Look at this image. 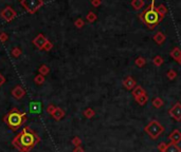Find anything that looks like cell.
Returning <instances> with one entry per match:
<instances>
[{"instance_id":"1","label":"cell","mask_w":181,"mask_h":152,"mask_svg":"<svg viewBox=\"0 0 181 152\" xmlns=\"http://www.w3.org/2000/svg\"><path fill=\"white\" fill-rule=\"evenodd\" d=\"M39 138L30 128H25L13 140V145L21 152H29L38 143Z\"/></svg>"},{"instance_id":"2","label":"cell","mask_w":181,"mask_h":152,"mask_svg":"<svg viewBox=\"0 0 181 152\" xmlns=\"http://www.w3.org/2000/svg\"><path fill=\"white\" fill-rule=\"evenodd\" d=\"M27 121V114L25 112H20L18 109H13L8 112L5 116L4 121L8 125V127L12 130H17L21 125L25 124Z\"/></svg>"},{"instance_id":"3","label":"cell","mask_w":181,"mask_h":152,"mask_svg":"<svg viewBox=\"0 0 181 152\" xmlns=\"http://www.w3.org/2000/svg\"><path fill=\"white\" fill-rule=\"evenodd\" d=\"M138 17H139L150 30L154 29V27L161 21L160 17H159V14L157 13L156 10H148V8H146V10Z\"/></svg>"},{"instance_id":"4","label":"cell","mask_w":181,"mask_h":152,"mask_svg":"<svg viewBox=\"0 0 181 152\" xmlns=\"http://www.w3.org/2000/svg\"><path fill=\"white\" fill-rule=\"evenodd\" d=\"M144 131L150 136V138L157 140V138L164 132V127H163L158 121L154 119V121H149V123L146 125V127L144 128Z\"/></svg>"},{"instance_id":"5","label":"cell","mask_w":181,"mask_h":152,"mask_svg":"<svg viewBox=\"0 0 181 152\" xmlns=\"http://www.w3.org/2000/svg\"><path fill=\"white\" fill-rule=\"evenodd\" d=\"M45 2L44 1H35V0H33V1H20V4L22 6H25V8L27 10V12H29L30 14H34L35 12H37L38 10H39L40 6L44 5Z\"/></svg>"},{"instance_id":"6","label":"cell","mask_w":181,"mask_h":152,"mask_svg":"<svg viewBox=\"0 0 181 152\" xmlns=\"http://www.w3.org/2000/svg\"><path fill=\"white\" fill-rule=\"evenodd\" d=\"M16 15L17 13L15 12V10L12 6H6V8H4L3 10L1 11V13H0V16L2 17V19H4V20L8 21V22L12 21L13 19L16 17Z\"/></svg>"},{"instance_id":"7","label":"cell","mask_w":181,"mask_h":152,"mask_svg":"<svg viewBox=\"0 0 181 152\" xmlns=\"http://www.w3.org/2000/svg\"><path fill=\"white\" fill-rule=\"evenodd\" d=\"M169 114L172 118L175 121H181V104L180 102H176L173 107L169 110Z\"/></svg>"},{"instance_id":"8","label":"cell","mask_w":181,"mask_h":152,"mask_svg":"<svg viewBox=\"0 0 181 152\" xmlns=\"http://www.w3.org/2000/svg\"><path fill=\"white\" fill-rule=\"evenodd\" d=\"M47 41H48V39H47L46 36H45L44 34H38V35L33 39L34 46H35L37 49H39V50H42V49H44V47H45V44H47Z\"/></svg>"},{"instance_id":"9","label":"cell","mask_w":181,"mask_h":152,"mask_svg":"<svg viewBox=\"0 0 181 152\" xmlns=\"http://www.w3.org/2000/svg\"><path fill=\"white\" fill-rule=\"evenodd\" d=\"M122 82H123V86L125 87V89L129 90V91H130V90H133L136 87H137V82H136V80L131 76L125 77V78L122 80Z\"/></svg>"},{"instance_id":"10","label":"cell","mask_w":181,"mask_h":152,"mask_svg":"<svg viewBox=\"0 0 181 152\" xmlns=\"http://www.w3.org/2000/svg\"><path fill=\"white\" fill-rule=\"evenodd\" d=\"M42 105L39 102H32L29 105L30 113H32V114H38V113L42 112Z\"/></svg>"},{"instance_id":"11","label":"cell","mask_w":181,"mask_h":152,"mask_svg":"<svg viewBox=\"0 0 181 152\" xmlns=\"http://www.w3.org/2000/svg\"><path fill=\"white\" fill-rule=\"evenodd\" d=\"M12 95L13 97L16 98V99H20V98H22L23 96L25 95V91L20 86H16V87L12 90Z\"/></svg>"},{"instance_id":"12","label":"cell","mask_w":181,"mask_h":152,"mask_svg":"<svg viewBox=\"0 0 181 152\" xmlns=\"http://www.w3.org/2000/svg\"><path fill=\"white\" fill-rule=\"evenodd\" d=\"M169 141H171V143L177 145L178 143L181 142V132L178 129L174 130V131L169 135Z\"/></svg>"},{"instance_id":"13","label":"cell","mask_w":181,"mask_h":152,"mask_svg":"<svg viewBox=\"0 0 181 152\" xmlns=\"http://www.w3.org/2000/svg\"><path fill=\"white\" fill-rule=\"evenodd\" d=\"M153 39H154V41L156 42L157 44L161 46V44L165 41V39H166V36H165L162 32H157L154 35V37H153Z\"/></svg>"},{"instance_id":"14","label":"cell","mask_w":181,"mask_h":152,"mask_svg":"<svg viewBox=\"0 0 181 152\" xmlns=\"http://www.w3.org/2000/svg\"><path fill=\"white\" fill-rule=\"evenodd\" d=\"M131 94H132V96L135 97V99H136V98H138V97H140V96L146 94V92H145V90L141 87V86H137V87L132 90V93Z\"/></svg>"},{"instance_id":"15","label":"cell","mask_w":181,"mask_h":152,"mask_svg":"<svg viewBox=\"0 0 181 152\" xmlns=\"http://www.w3.org/2000/svg\"><path fill=\"white\" fill-rule=\"evenodd\" d=\"M156 11H157V13L159 14L160 20H162V19L164 18V16L166 15V13H167V8L164 4H160V5H158L156 8Z\"/></svg>"},{"instance_id":"16","label":"cell","mask_w":181,"mask_h":152,"mask_svg":"<svg viewBox=\"0 0 181 152\" xmlns=\"http://www.w3.org/2000/svg\"><path fill=\"white\" fill-rule=\"evenodd\" d=\"M169 55H171L172 58L175 59L176 61H178L181 58V49L178 48V47H176V48H174L173 50L171 51Z\"/></svg>"},{"instance_id":"17","label":"cell","mask_w":181,"mask_h":152,"mask_svg":"<svg viewBox=\"0 0 181 152\" xmlns=\"http://www.w3.org/2000/svg\"><path fill=\"white\" fill-rule=\"evenodd\" d=\"M64 116H65V111L62 110V108H59V107H57L56 110H55L52 114V117L55 121H59V119H62Z\"/></svg>"},{"instance_id":"18","label":"cell","mask_w":181,"mask_h":152,"mask_svg":"<svg viewBox=\"0 0 181 152\" xmlns=\"http://www.w3.org/2000/svg\"><path fill=\"white\" fill-rule=\"evenodd\" d=\"M145 4V2L143 0H133V1L130 2V5L133 8V10H140L142 8Z\"/></svg>"},{"instance_id":"19","label":"cell","mask_w":181,"mask_h":152,"mask_svg":"<svg viewBox=\"0 0 181 152\" xmlns=\"http://www.w3.org/2000/svg\"><path fill=\"white\" fill-rule=\"evenodd\" d=\"M164 152H181V149L176 144L171 143V144H167L166 149L164 150Z\"/></svg>"},{"instance_id":"20","label":"cell","mask_w":181,"mask_h":152,"mask_svg":"<svg viewBox=\"0 0 181 152\" xmlns=\"http://www.w3.org/2000/svg\"><path fill=\"white\" fill-rule=\"evenodd\" d=\"M152 102H153V106L157 109H160L161 107L164 105V102H163V99L161 97H155Z\"/></svg>"},{"instance_id":"21","label":"cell","mask_w":181,"mask_h":152,"mask_svg":"<svg viewBox=\"0 0 181 152\" xmlns=\"http://www.w3.org/2000/svg\"><path fill=\"white\" fill-rule=\"evenodd\" d=\"M49 72H50V68L47 65H42L38 68V74H40L42 76H46L47 74H49Z\"/></svg>"},{"instance_id":"22","label":"cell","mask_w":181,"mask_h":152,"mask_svg":"<svg viewBox=\"0 0 181 152\" xmlns=\"http://www.w3.org/2000/svg\"><path fill=\"white\" fill-rule=\"evenodd\" d=\"M163 63H164V59H163L162 56H160V55H157V56H155L154 58H153V63H154L156 67H161V66L163 65Z\"/></svg>"},{"instance_id":"23","label":"cell","mask_w":181,"mask_h":152,"mask_svg":"<svg viewBox=\"0 0 181 152\" xmlns=\"http://www.w3.org/2000/svg\"><path fill=\"white\" fill-rule=\"evenodd\" d=\"M83 114H84V116H85L86 118H92V117H93L94 115H96V112H94L93 109L87 108L86 110H84Z\"/></svg>"},{"instance_id":"24","label":"cell","mask_w":181,"mask_h":152,"mask_svg":"<svg viewBox=\"0 0 181 152\" xmlns=\"http://www.w3.org/2000/svg\"><path fill=\"white\" fill-rule=\"evenodd\" d=\"M147 100H148L147 94H144V95H142V96H140V97L136 98V102H137L140 106H144V105L147 102Z\"/></svg>"},{"instance_id":"25","label":"cell","mask_w":181,"mask_h":152,"mask_svg":"<svg viewBox=\"0 0 181 152\" xmlns=\"http://www.w3.org/2000/svg\"><path fill=\"white\" fill-rule=\"evenodd\" d=\"M145 63H146V59L144 58V57H142V56H139L138 58H136V60H135V65L137 66V67H139V68L144 67V66H145Z\"/></svg>"},{"instance_id":"26","label":"cell","mask_w":181,"mask_h":152,"mask_svg":"<svg viewBox=\"0 0 181 152\" xmlns=\"http://www.w3.org/2000/svg\"><path fill=\"white\" fill-rule=\"evenodd\" d=\"M45 80H46V78H45V76L40 75V74H37L35 77H34V82L36 83V85L40 86L42 85V83L45 82Z\"/></svg>"},{"instance_id":"27","label":"cell","mask_w":181,"mask_h":152,"mask_svg":"<svg viewBox=\"0 0 181 152\" xmlns=\"http://www.w3.org/2000/svg\"><path fill=\"white\" fill-rule=\"evenodd\" d=\"M86 19L88 20V22L92 23V22H94L96 19H98V17H96V15L94 14L93 12H89L87 14V16H86Z\"/></svg>"},{"instance_id":"28","label":"cell","mask_w":181,"mask_h":152,"mask_svg":"<svg viewBox=\"0 0 181 152\" xmlns=\"http://www.w3.org/2000/svg\"><path fill=\"white\" fill-rule=\"evenodd\" d=\"M166 76L169 80H173V79H175L176 77H177V72H176L175 70H169V71H167Z\"/></svg>"},{"instance_id":"29","label":"cell","mask_w":181,"mask_h":152,"mask_svg":"<svg viewBox=\"0 0 181 152\" xmlns=\"http://www.w3.org/2000/svg\"><path fill=\"white\" fill-rule=\"evenodd\" d=\"M11 54H12L13 57H16L17 58V57H19L21 54H22V51H21L19 48H14L12 50V52H11Z\"/></svg>"},{"instance_id":"30","label":"cell","mask_w":181,"mask_h":152,"mask_svg":"<svg viewBox=\"0 0 181 152\" xmlns=\"http://www.w3.org/2000/svg\"><path fill=\"white\" fill-rule=\"evenodd\" d=\"M74 25L77 27V29H82V27L85 25V22H84V20L82 18H79L74 21Z\"/></svg>"},{"instance_id":"31","label":"cell","mask_w":181,"mask_h":152,"mask_svg":"<svg viewBox=\"0 0 181 152\" xmlns=\"http://www.w3.org/2000/svg\"><path fill=\"white\" fill-rule=\"evenodd\" d=\"M71 143H72L75 147H79L82 144V140L79 137V136H74V137L72 138V141H71Z\"/></svg>"},{"instance_id":"32","label":"cell","mask_w":181,"mask_h":152,"mask_svg":"<svg viewBox=\"0 0 181 152\" xmlns=\"http://www.w3.org/2000/svg\"><path fill=\"white\" fill-rule=\"evenodd\" d=\"M53 49V44L51 41H47V44H45V47H44V49L42 50H45V51H47V52H49V51H51Z\"/></svg>"},{"instance_id":"33","label":"cell","mask_w":181,"mask_h":152,"mask_svg":"<svg viewBox=\"0 0 181 152\" xmlns=\"http://www.w3.org/2000/svg\"><path fill=\"white\" fill-rule=\"evenodd\" d=\"M56 108H57V107H55L54 105H49V106L47 107V112H48L49 114L52 115L53 112H54V111L56 110Z\"/></svg>"},{"instance_id":"34","label":"cell","mask_w":181,"mask_h":152,"mask_svg":"<svg viewBox=\"0 0 181 152\" xmlns=\"http://www.w3.org/2000/svg\"><path fill=\"white\" fill-rule=\"evenodd\" d=\"M166 146H167L166 143L161 142L160 144L158 145V150L160 151V152H164V150H165V149H166Z\"/></svg>"},{"instance_id":"35","label":"cell","mask_w":181,"mask_h":152,"mask_svg":"<svg viewBox=\"0 0 181 152\" xmlns=\"http://www.w3.org/2000/svg\"><path fill=\"white\" fill-rule=\"evenodd\" d=\"M8 39V34L4 33V32H1V33H0V41H1V42H5Z\"/></svg>"},{"instance_id":"36","label":"cell","mask_w":181,"mask_h":152,"mask_svg":"<svg viewBox=\"0 0 181 152\" xmlns=\"http://www.w3.org/2000/svg\"><path fill=\"white\" fill-rule=\"evenodd\" d=\"M91 4L93 6H99V5H101V4H102V1H101V0H92Z\"/></svg>"},{"instance_id":"37","label":"cell","mask_w":181,"mask_h":152,"mask_svg":"<svg viewBox=\"0 0 181 152\" xmlns=\"http://www.w3.org/2000/svg\"><path fill=\"white\" fill-rule=\"evenodd\" d=\"M4 82H5V78H4V76L2 75L1 73H0V87H1V86L3 85Z\"/></svg>"},{"instance_id":"38","label":"cell","mask_w":181,"mask_h":152,"mask_svg":"<svg viewBox=\"0 0 181 152\" xmlns=\"http://www.w3.org/2000/svg\"><path fill=\"white\" fill-rule=\"evenodd\" d=\"M73 152H84V149L82 148L81 146H79V147H75L74 150H73Z\"/></svg>"},{"instance_id":"39","label":"cell","mask_w":181,"mask_h":152,"mask_svg":"<svg viewBox=\"0 0 181 152\" xmlns=\"http://www.w3.org/2000/svg\"><path fill=\"white\" fill-rule=\"evenodd\" d=\"M177 63H179V65L181 66V58L179 59V60H178V61H177Z\"/></svg>"}]
</instances>
